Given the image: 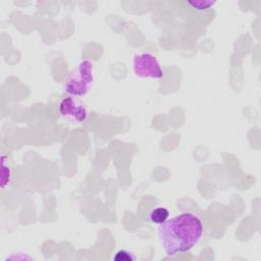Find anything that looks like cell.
Listing matches in <instances>:
<instances>
[{
	"label": "cell",
	"instance_id": "1",
	"mask_svg": "<svg viewBox=\"0 0 261 261\" xmlns=\"http://www.w3.org/2000/svg\"><path fill=\"white\" fill-rule=\"evenodd\" d=\"M203 223L193 213L185 212L158 225L157 234L167 256H175L193 249L203 234Z\"/></svg>",
	"mask_w": 261,
	"mask_h": 261
},
{
	"label": "cell",
	"instance_id": "5",
	"mask_svg": "<svg viewBox=\"0 0 261 261\" xmlns=\"http://www.w3.org/2000/svg\"><path fill=\"white\" fill-rule=\"evenodd\" d=\"M170 212L166 207H162V206H157L152 208L148 215H147V220L150 223H154V224H161L164 221H166L169 218Z\"/></svg>",
	"mask_w": 261,
	"mask_h": 261
},
{
	"label": "cell",
	"instance_id": "6",
	"mask_svg": "<svg viewBox=\"0 0 261 261\" xmlns=\"http://www.w3.org/2000/svg\"><path fill=\"white\" fill-rule=\"evenodd\" d=\"M217 2L216 1H212V0H192V1H186L185 4L190 6L191 8H193L196 11H207L210 10L211 8H213L215 6Z\"/></svg>",
	"mask_w": 261,
	"mask_h": 261
},
{
	"label": "cell",
	"instance_id": "2",
	"mask_svg": "<svg viewBox=\"0 0 261 261\" xmlns=\"http://www.w3.org/2000/svg\"><path fill=\"white\" fill-rule=\"evenodd\" d=\"M94 83V64L89 59L82 60L67 75L64 91L75 97L88 94Z\"/></svg>",
	"mask_w": 261,
	"mask_h": 261
},
{
	"label": "cell",
	"instance_id": "4",
	"mask_svg": "<svg viewBox=\"0 0 261 261\" xmlns=\"http://www.w3.org/2000/svg\"><path fill=\"white\" fill-rule=\"evenodd\" d=\"M58 110L60 115L72 123H83L88 119L89 113L86 105L75 96H66L59 102Z\"/></svg>",
	"mask_w": 261,
	"mask_h": 261
},
{
	"label": "cell",
	"instance_id": "3",
	"mask_svg": "<svg viewBox=\"0 0 261 261\" xmlns=\"http://www.w3.org/2000/svg\"><path fill=\"white\" fill-rule=\"evenodd\" d=\"M133 69L136 75L148 79H163L164 72L157 59L151 53H141L134 57Z\"/></svg>",
	"mask_w": 261,
	"mask_h": 261
},
{
	"label": "cell",
	"instance_id": "7",
	"mask_svg": "<svg viewBox=\"0 0 261 261\" xmlns=\"http://www.w3.org/2000/svg\"><path fill=\"white\" fill-rule=\"evenodd\" d=\"M136 259V255L127 249H120L113 256V260L115 261H134Z\"/></svg>",
	"mask_w": 261,
	"mask_h": 261
}]
</instances>
